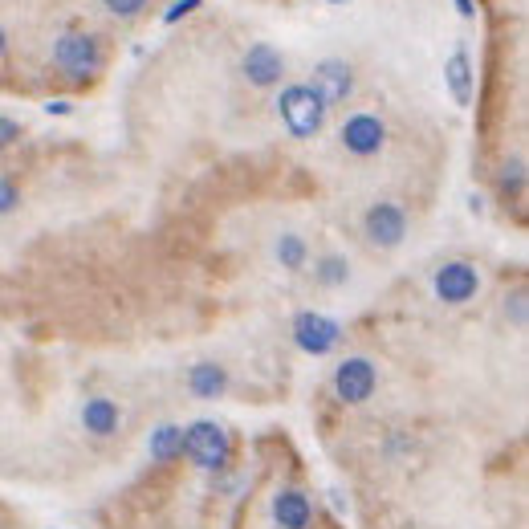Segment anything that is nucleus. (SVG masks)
I'll list each match as a JSON object with an SVG mask.
<instances>
[{"instance_id":"nucleus-1","label":"nucleus","mask_w":529,"mask_h":529,"mask_svg":"<svg viewBox=\"0 0 529 529\" xmlns=\"http://www.w3.org/2000/svg\"><path fill=\"white\" fill-rule=\"evenodd\" d=\"M277 119H281V127L293 135V139H318L322 135V127H326V106H322V98L306 86V82H289V86H281V94H277Z\"/></svg>"},{"instance_id":"nucleus-2","label":"nucleus","mask_w":529,"mask_h":529,"mask_svg":"<svg viewBox=\"0 0 529 529\" xmlns=\"http://www.w3.org/2000/svg\"><path fill=\"white\" fill-rule=\"evenodd\" d=\"M184 456L200 473H224L232 460V440L216 420H196L184 428Z\"/></svg>"},{"instance_id":"nucleus-3","label":"nucleus","mask_w":529,"mask_h":529,"mask_svg":"<svg viewBox=\"0 0 529 529\" xmlns=\"http://www.w3.org/2000/svg\"><path fill=\"white\" fill-rule=\"evenodd\" d=\"M53 66L62 70L66 78H82V82L102 74V66H106L102 41L90 37V33H62L53 41Z\"/></svg>"},{"instance_id":"nucleus-4","label":"nucleus","mask_w":529,"mask_h":529,"mask_svg":"<svg viewBox=\"0 0 529 529\" xmlns=\"http://www.w3.org/2000/svg\"><path fill=\"white\" fill-rule=\"evenodd\" d=\"M338 143H342L346 155H355V159H375L387 147V123L375 110H355V114H346L342 119Z\"/></svg>"},{"instance_id":"nucleus-5","label":"nucleus","mask_w":529,"mask_h":529,"mask_svg":"<svg viewBox=\"0 0 529 529\" xmlns=\"http://www.w3.org/2000/svg\"><path fill=\"white\" fill-rule=\"evenodd\" d=\"M330 387H334V399H338V403L359 407V403H367V399L375 395V387H379V367H375L367 355H346V359L334 367Z\"/></svg>"},{"instance_id":"nucleus-6","label":"nucleus","mask_w":529,"mask_h":529,"mask_svg":"<svg viewBox=\"0 0 529 529\" xmlns=\"http://www.w3.org/2000/svg\"><path fill=\"white\" fill-rule=\"evenodd\" d=\"M338 342H342V326L334 318H326L318 310H302L298 318H293V346H298L302 355L326 359L338 350Z\"/></svg>"},{"instance_id":"nucleus-7","label":"nucleus","mask_w":529,"mask_h":529,"mask_svg":"<svg viewBox=\"0 0 529 529\" xmlns=\"http://www.w3.org/2000/svg\"><path fill=\"white\" fill-rule=\"evenodd\" d=\"M306 86L322 98L326 110H334V106H346L350 98H355V70H350L346 57H322Z\"/></svg>"},{"instance_id":"nucleus-8","label":"nucleus","mask_w":529,"mask_h":529,"mask_svg":"<svg viewBox=\"0 0 529 529\" xmlns=\"http://www.w3.org/2000/svg\"><path fill=\"white\" fill-rule=\"evenodd\" d=\"M432 289L444 306H468L481 293V273L473 261H444L432 273Z\"/></svg>"},{"instance_id":"nucleus-9","label":"nucleus","mask_w":529,"mask_h":529,"mask_svg":"<svg viewBox=\"0 0 529 529\" xmlns=\"http://www.w3.org/2000/svg\"><path fill=\"white\" fill-rule=\"evenodd\" d=\"M363 237L375 249H399L407 241V212L395 200H379L363 212Z\"/></svg>"},{"instance_id":"nucleus-10","label":"nucleus","mask_w":529,"mask_h":529,"mask_svg":"<svg viewBox=\"0 0 529 529\" xmlns=\"http://www.w3.org/2000/svg\"><path fill=\"white\" fill-rule=\"evenodd\" d=\"M241 74L249 86L257 90H273L285 82V53L273 45V41H253L241 57Z\"/></svg>"},{"instance_id":"nucleus-11","label":"nucleus","mask_w":529,"mask_h":529,"mask_svg":"<svg viewBox=\"0 0 529 529\" xmlns=\"http://www.w3.org/2000/svg\"><path fill=\"white\" fill-rule=\"evenodd\" d=\"M444 86L452 94L456 106H473V90H477V70H473V53H468V45L460 41L448 62H444Z\"/></svg>"},{"instance_id":"nucleus-12","label":"nucleus","mask_w":529,"mask_h":529,"mask_svg":"<svg viewBox=\"0 0 529 529\" xmlns=\"http://www.w3.org/2000/svg\"><path fill=\"white\" fill-rule=\"evenodd\" d=\"M269 513H273L277 529H310L314 525V501L302 489H277Z\"/></svg>"},{"instance_id":"nucleus-13","label":"nucleus","mask_w":529,"mask_h":529,"mask_svg":"<svg viewBox=\"0 0 529 529\" xmlns=\"http://www.w3.org/2000/svg\"><path fill=\"white\" fill-rule=\"evenodd\" d=\"M78 420H82V428L90 436L110 440V436H119V428H123V411H119V403L106 399V395H90L82 403V411H78Z\"/></svg>"},{"instance_id":"nucleus-14","label":"nucleus","mask_w":529,"mask_h":529,"mask_svg":"<svg viewBox=\"0 0 529 529\" xmlns=\"http://www.w3.org/2000/svg\"><path fill=\"white\" fill-rule=\"evenodd\" d=\"M228 367H220V363H212V359H204V363H196L192 371H188V395L192 399H200V403H216V399H224L228 395Z\"/></svg>"},{"instance_id":"nucleus-15","label":"nucleus","mask_w":529,"mask_h":529,"mask_svg":"<svg viewBox=\"0 0 529 529\" xmlns=\"http://www.w3.org/2000/svg\"><path fill=\"white\" fill-rule=\"evenodd\" d=\"M147 452H151L155 464H175V460H184V428H180V424H159V428H151Z\"/></svg>"},{"instance_id":"nucleus-16","label":"nucleus","mask_w":529,"mask_h":529,"mask_svg":"<svg viewBox=\"0 0 529 529\" xmlns=\"http://www.w3.org/2000/svg\"><path fill=\"white\" fill-rule=\"evenodd\" d=\"M273 257H277L281 269L302 273L306 261H310V245H306V237H298V232H281L277 245H273Z\"/></svg>"},{"instance_id":"nucleus-17","label":"nucleus","mask_w":529,"mask_h":529,"mask_svg":"<svg viewBox=\"0 0 529 529\" xmlns=\"http://www.w3.org/2000/svg\"><path fill=\"white\" fill-rule=\"evenodd\" d=\"M314 281H318L322 289H342V285L350 281V261L338 257V253L318 257V261H314Z\"/></svg>"},{"instance_id":"nucleus-18","label":"nucleus","mask_w":529,"mask_h":529,"mask_svg":"<svg viewBox=\"0 0 529 529\" xmlns=\"http://www.w3.org/2000/svg\"><path fill=\"white\" fill-rule=\"evenodd\" d=\"M497 188H501V196H509V200H517V196L525 192V163H521V159H505V163H501Z\"/></svg>"},{"instance_id":"nucleus-19","label":"nucleus","mask_w":529,"mask_h":529,"mask_svg":"<svg viewBox=\"0 0 529 529\" xmlns=\"http://www.w3.org/2000/svg\"><path fill=\"white\" fill-rule=\"evenodd\" d=\"M151 0H102V9L110 17H119V21H135L139 13H147Z\"/></svg>"},{"instance_id":"nucleus-20","label":"nucleus","mask_w":529,"mask_h":529,"mask_svg":"<svg viewBox=\"0 0 529 529\" xmlns=\"http://www.w3.org/2000/svg\"><path fill=\"white\" fill-rule=\"evenodd\" d=\"M21 208V188L9 180V175H0V216H9Z\"/></svg>"},{"instance_id":"nucleus-21","label":"nucleus","mask_w":529,"mask_h":529,"mask_svg":"<svg viewBox=\"0 0 529 529\" xmlns=\"http://www.w3.org/2000/svg\"><path fill=\"white\" fill-rule=\"evenodd\" d=\"M17 139H21V123L9 119V114H0V151H9Z\"/></svg>"},{"instance_id":"nucleus-22","label":"nucleus","mask_w":529,"mask_h":529,"mask_svg":"<svg viewBox=\"0 0 529 529\" xmlns=\"http://www.w3.org/2000/svg\"><path fill=\"white\" fill-rule=\"evenodd\" d=\"M204 5V0H175V5L163 13V25H175V21H180V17H188V13H196Z\"/></svg>"},{"instance_id":"nucleus-23","label":"nucleus","mask_w":529,"mask_h":529,"mask_svg":"<svg viewBox=\"0 0 529 529\" xmlns=\"http://www.w3.org/2000/svg\"><path fill=\"white\" fill-rule=\"evenodd\" d=\"M505 318H513V326H525V293L521 289L513 298H505Z\"/></svg>"},{"instance_id":"nucleus-24","label":"nucleus","mask_w":529,"mask_h":529,"mask_svg":"<svg viewBox=\"0 0 529 529\" xmlns=\"http://www.w3.org/2000/svg\"><path fill=\"white\" fill-rule=\"evenodd\" d=\"M452 5H456V13H460L464 21H473V17H477V0H452Z\"/></svg>"},{"instance_id":"nucleus-25","label":"nucleus","mask_w":529,"mask_h":529,"mask_svg":"<svg viewBox=\"0 0 529 529\" xmlns=\"http://www.w3.org/2000/svg\"><path fill=\"white\" fill-rule=\"evenodd\" d=\"M45 110H49V114H57V119H66V114L74 110V102H66V98H57V102H49Z\"/></svg>"},{"instance_id":"nucleus-26","label":"nucleus","mask_w":529,"mask_h":529,"mask_svg":"<svg viewBox=\"0 0 529 529\" xmlns=\"http://www.w3.org/2000/svg\"><path fill=\"white\" fill-rule=\"evenodd\" d=\"M5 49H9V37H5V29H0V57H5Z\"/></svg>"},{"instance_id":"nucleus-27","label":"nucleus","mask_w":529,"mask_h":529,"mask_svg":"<svg viewBox=\"0 0 529 529\" xmlns=\"http://www.w3.org/2000/svg\"><path fill=\"white\" fill-rule=\"evenodd\" d=\"M326 5H346V0H326Z\"/></svg>"}]
</instances>
